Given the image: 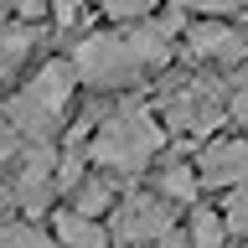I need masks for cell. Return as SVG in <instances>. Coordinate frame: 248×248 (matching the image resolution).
<instances>
[{"label": "cell", "instance_id": "obj_1", "mask_svg": "<svg viewBox=\"0 0 248 248\" xmlns=\"http://www.w3.org/2000/svg\"><path fill=\"white\" fill-rule=\"evenodd\" d=\"M170 31H176V16L170 21H155V26H140L129 36H88V42L73 52V67L88 88H124L135 83L145 67H160L170 57Z\"/></svg>", "mask_w": 248, "mask_h": 248}, {"label": "cell", "instance_id": "obj_2", "mask_svg": "<svg viewBox=\"0 0 248 248\" xmlns=\"http://www.w3.org/2000/svg\"><path fill=\"white\" fill-rule=\"evenodd\" d=\"M160 150V119L150 108H119L98 124V135L88 140V155L104 170H119V176H135L145 170Z\"/></svg>", "mask_w": 248, "mask_h": 248}, {"label": "cell", "instance_id": "obj_3", "mask_svg": "<svg viewBox=\"0 0 248 248\" xmlns=\"http://www.w3.org/2000/svg\"><path fill=\"white\" fill-rule=\"evenodd\" d=\"M73 78H78L73 62H46L42 73L31 78L11 104H5L11 124H16L26 140H46V135H52V124L67 114V98H73V88H78Z\"/></svg>", "mask_w": 248, "mask_h": 248}, {"label": "cell", "instance_id": "obj_4", "mask_svg": "<svg viewBox=\"0 0 248 248\" xmlns=\"http://www.w3.org/2000/svg\"><path fill=\"white\" fill-rule=\"evenodd\" d=\"M170 207H166V197L155 191V197H124V202H114V243H160L170 232Z\"/></svg>", "mask_w": 248, "mask_h": 248}, {"label": "cell", "instance_id": "obj_5", "mask_svg": "<svg viewBox=\"0 0 248 248\" xmlns=\"http://www.w3.org/2000/svg\"><path fill=\"white\" fill-rule=\"evenodd\" d=\"M197 176H202V186H222V191L243 186L248 181V140H212L197 160Z\"/></svg>", "mask_w": 248, "mask_h": 248}, {"label": "cell", "instance_id": "obj_6", "mask_svg": "<svg viewBox=\"0 0 248 248\" xmlns=\"http://www.w3.org/2000/svg\"><path fill=\"white\" fill-rule=\"evenodd\" d=\"M186 46H191V57H217V62H238L248 52L243 36L232 26H217V21H197L186 31Z\"/></svg>", "mask_w": 248, "mask_h": 248}, {"label": "cell", "instance_id": "obj_7", "mask_svg": "<svg viewBox=\"0 0 248 248\" xmlns=\"http://www.w3.org/2000/svg\"><path fill=\"white\" fill-rule=\"evenodd\" d=\"M57 243L62 248H108V238L114 232H104L98 228V217H88V212H78V207H67V212H57Z\"/></svg>", "mask_w": 248, "mask_h": 248}, {"label": "cell", "instance_id": "obj_8", "mask_svg": "<svg viewBox=\"0 0 248 248\" xmlns=\"http://www.w3.org/2000/svg\"><path fill=\"white\" fill-rule=\"evenodd\" d=\"M155 191L166 202H197L202 191V176L191 160H170V166H160V176H155Z\"/></svg>", "mask_w": 248, "mask_h": 248}, {"label": "cell", "instance_id": "obj_9", "mask_svg": "<svg viewBox=\"0 0 248 248\" xmlns=\"http://www.w3.org/2000/svg\"><path fill=\"white\" fill-rule=\"evenodd\" d=\"M222 243H228V217L197 207L191 212V248H222Z\"/></svg>", "mask_w": 248, "mask_h": 248}, {"label": "cell", "instance_id": "obj_10", "mask_svg": "<svg viewBox=\"0 0 248 248\" xmlns=\"http://www.w3.org/2000/svg\"><path fill=\"white\" fill-rule=\"evenodd\" d=\"M73 207L88 212V217H98L104 207H114V186H108V181H78L73 186Z\"/></svg>", "mask_w": 248, "mask_h": 248}, {"label": "cell", "instance_id": "obj_11", "mask_svg": "<svg viewBox=\"0 0 248 248\" xmlns=\"http://www.w3.org/2000/svg\"><path fill=\"white\" fill-rule=\"evenodd\" d=\"M0 248H62L31 222H0Z\"/></svg>", "mask_w": 248, "mask_h": 248}, {"label": "cell", "instance_id": "obj_12", "mask_svg": "<svg viewBox=\"0 0 248 248\" xmlns=\"http://www.w3.org/2000/svg\"><path fill=\"white\" fill-rule=\"evenodd\" d=\"M222 207H228V212H222V217H228V232H243V238H248V181L232 186Z\"/></svg>", "mask_w": 248, "mask_h": 248}, {"label": "cell", "instance_id": "obj_13", "mask_svg": "<svg viewBox=\"0 0 248 248\" xmlns=\"http://www.w3.org/2000/svg\"><path fill=\"white\" fill-rule=\"evenodd\" d=\"M98 5H104V16H114V21H145L160 0H98Z\"/></svg>", "mask_w": 248, "mask_h": 248}, {"label": "cell", "instance_id": "obj_14", "mask_svg": "<svg viewBox=\"0 0 248 248\" xmlns=\"http://www.w3.org/2000/svg\"><path fill=\"white\" fill-rule=\"evenodd\" d=\"M0 11L21 16V21H36V16H46V11H52V0H0Z\"/></svg>", "mask_w": 248, "mask_h": 248}, {"label": "cell", "instance_id": "obj_15", "mask_svg": "<svg viewBox=\"0 0 248 248\" xmlns=\"http://www.w3.org/2000/svg\"><path fill=\"white\" fill-rule=\"evenodd\" d=\"M21 140H26V135H21V129L11 124V114H0V160L21 150Z\"/></svg>", "mask_w": 248, "mask_h": 248}, {"label": "cell", "instance_id": "obj_16", "mask_svg": "<svg viewBox=\"0 0 248 248\" xmlns=\"http://www.w3.org/2000/svg\"><path fill=\"white\" fill-rule=\"evenodd\" d=\"M186 11H207V16H222V11H238L243 0H181Z\"/></svg>", "mask_w": 248, "mask_h": 248}, {"label": "cell", "instance_id": "obj_17", "mask_svg": "<svg viewBox=\"0 0 248 248\" xmlns=\"http://www.w3.org/2000/svg\"><path fill=\"white\" fill-rule=\"evenodd\" d=\"M228 114H232V119H238V124H248V88H243V93H232Z\"/></svg>", "mask_w": 248, "mask_h": 248}]
</instances>
